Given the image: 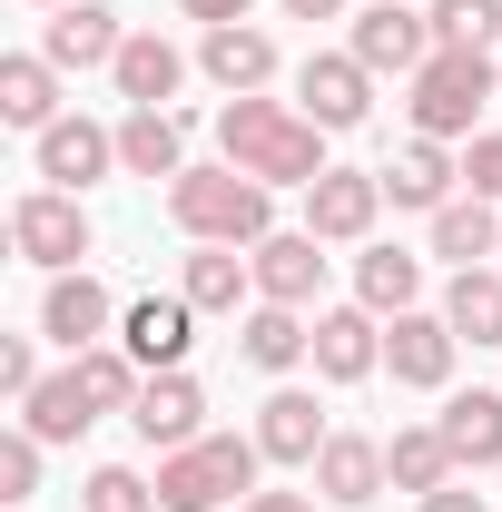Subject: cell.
I'll list each match as a JSON object with an SVG mask.
<instances>
[{"label": "cell", "instance_id": "15", "mask_svg": "<svg viewBox=\"0 0 502 512\" xmlns=\"http://www.w3.org/2000/svg\"><path fill=\"white\" fill-rule=\"evenodd\" d=\"M384 365V316L375 306H325L315 316V375L325 384H365Z\"/></svg>", "mask_w": 502, "mask_h": 512}, {"label": "cell", "instance_id": "6", "mask_svg": "<svg viewBox=\"0 0 502 512\" xmlns=\"http://www.w3.org/2000/svg\"><path fill=\"white\" fill-rule=\"evenodd\" d=\"M345 50L375 69V79H414V69L434 60L443 40H434V20H414L404 0H365V10H355V40H345Z\"/></svg>", "mask_w": 502, "mask_h": 512}, {"label": "cell", "instance_id": "23", "mask_svg": "<svg viewBox=\"0 0 502 512\" xmlns=\"http://www.w3.org/2000/svg\"><path fill=\"white\" fill-rule=\"evenodd\" d=\"M443 444L463 473H502V384H473L443 404Z\"/></svg>", "mask_w": 502, "mask_h": 512}, {"label": "cell", "instance_id": "17", "mask_svg": "<svg viewBox=\"0 0 502 512\" xmlns=\"http://www.w3.org/2000/svg\"><path fill=\"white\" fill-rule=\"evenodd\" d=\"M325 444H335V424L315 414V394H296V384H276V394L256 404V453H266V463H315Z\"/></svg>", "mask_w": 502, "mask_h": 512}, {"label": "cell", "instance_id": "35", "mask_svg": "<svg viewBox=\"0 0 502 512\" xmlns=\"http://www.w3.org/2000/svg\"><path fill=\"white\" fill-rule=\"evenodd\" d=\"M463 188H473V197H502V128H483V138L463 148Z\"/></svg>", "mask_w": 502, "mask_h": 512}, {"label": "cell", "instance_id": "34", "mask_svg": "<svg viewBox=\"0 0 502 512\" xmlns=\"http://www.w3.org/2000/svg\"><path fill=\"white\" fill-rule=\"evenodd\" d=\"M40 434H30V424H10V434H0V503H30V493H40Z\"/></svg>", "mask_w": 502, "mask_h": 512}, {"label": "cell", "instance_id": "19", "mask_svg": "<svg viewBox=\"0 0 502 512\" xmlns=\"http://www.w3.org/2000/svg\"><path fill=\"white\" fill-rule=\"evenodd\" d=\"M109 79H119L128 109H168V99H178V79H188V50H178V40H158V30H128V50L109 60Z\"/></svg>", "mask_w": 502, "mask_h": 512}, {"label": "cell", "instance_id": "25", "mask_svg": "<svg viewBox=\"0 0 502 512\" xmlns=\"http://www.w3.org/2000/svg\"><path fill=\"white\" fill-rule=\"evenodd\" d=\"M237 345H247V365H256V375H296V365L315 355V325L296 316V306H247Z\"/></svg>", "mask_w": 502, "mask_h": 512}, {"label": "cell", "instance_id": "13", "mask_svg": "<svg viewBox=\"0 0 502 512\" xmlns=\"http://www.w3.org/2000/svg\"><path fill=\"white\" fill-rule=\"evenodd\" d=\"M128 50L119 10L109 0H69V10H50V30H40V60L50 69H109Z\"/></svg>", "mask_w": 502, "mask_h": 512}, {"label": "cell", "instance_id": "40", "mask_svg": "<svg viewBox=\"0 0 502 512\" xmlns=\"http://www.w3.org/2000/svg\"><path fill=\"white\" fill-rule=\"evenodd\" d=\"M424 512H483V493H463V483H443V493H424Z\"/></svg>", "mask_w": 502, "mask_h": 512}, {"label": "cell", "instance_id": "24", "mask_svg": "<svg viewBox=\"0 0 502 512\" xmlns=\"http://www.w3.org/2000/svg\"><path fill=\"white\" fill-rule=\"evenodd\" d=\"M20 424L40 434V444H79L89 424H99V404H89V384H79V355H69L60 375L30 384V404H20Z\"/></svg>", "mask_w": 502, "mask_h": 512}, {"label": "cell", "instance_id": "18", "mask_svg": "<svg viewBox=\"0 0 502 512\" xmlns=\"http://www.w3.org/2000/svg\"><path fill=\"white\" fill-rule=\"evenodd\" d=\"M197 69H207L227 99H256V89L276 79V40H266L256 20H227V30H207V40H197Z\"/></svg>", "mask_w": 502, "mask_h": 512}, {"label": "cell", "instance_id": "16", "mask_svg": "<svg viewBox=\"0 0 502 512\" xmlns=\"http://www.w3.org/2000/svg\"><path fill=\"white\" fill-rule=\"evenodd\" d=\"M247 256H256V306H296V316L315 306V286H325V237H315V227L266 237V247H247Z\"/></svg>", "mask_w": 502, "mask_h": 512}, {"label": "cell", "instance_id": "36", "mask_svg": "<svg viewBox=\"0 0 502 512\" xmlns=\"http://www.w3.org/2000/svg\"><path fill=\"white\" fill-rule=\"evenodd\" d=\"M30 384H40V355H30V335H0V394H10V404H30Z\"/></svg>", "mask_w": 502, "mask_h": 512}, {"label": "cell", "instance_id": "21", "mask_svg": "<svg viewBox=\"0 0 502 512\" xmlns=\"http://www.w3.org/2000/svg\"><path fill=\"white\" fill-rule=\"evenodd\" d=\"M119 168L128 178H188V119L178 109H128L119 119Z\"/></svg>", "mask_w": 502, "mask_h": 512}, {"label": "cell", "instance_id": "37", "mask_svg": "<svg viewBox=\"0 0 502 512\" xmlns=\"http://www.w3.org/2000/svg\"><path fill=\"white\" fill-rule=\"evenodd\" d=\"M178 10H188V20H207V30H227V20H247L256 0H178Z\"/></svg>", "mask_w": 502, "mask_h": 512}, {"label": "cell", "instance_id": "30", "mask_svg": "<svg viewBox=\"0 0 502 512\" xmlns=\"http://www.w3.org/2000/svg\"><path fill=\"white\" fill-rule=\"evenodd\" d=\"M247 286H256V256H237V247H197L188 276H178V296H188L197 316H237Z\"/></svg>", "mask_w": 502, "mask_h": 512}, {"label": "cell", "instance_id": "39", "mask_svg": "<svg viewBox=\"0 0 502 512\" xmlns=\"http://www.w3.org/2000/svg\"><path fill=\"white\" fill-rule=\"evenodd\" d=\"M237 512H315V493H247Z\"/></svg>", "mask_w": 502, "mask_h": 512}, {"label": "cell", "instance_id": "7", "mask_svg": "<svg viewBox=\"0 0 502 512\" xmlns=\"http://www.w3.org/2000/svg\"><path fill=\"white\" fill-rule=\"evenodd\" d=\"M375 217H384V168H325L306 188V227L325 247H365Z\"/></svg>", "mask_w": 502, "mask_h": 512}, {"label": "cell", "instance_id": "29", "mask_svg": "<svg viewBox=\"0 0 502 512\" xmlns=\"http://www.w3.org/2000/svg\"><path fill=\"white\" fill-rule=\"evenodd\" d=\"M443 325L463 345H502V266H453L443 286Z\"/></svg>", "mask_w": 502, "mask_h": 512}, {"label": "cell", "instance_id": "8", "mask_svg": "<svg viewBox=\"0 0 502 512\" xmlns=\"http://www.w3.org/2000/svg\"><path fill=\"white\" fill-rule=\"evenodd\" d=\"M296 109H306L325 138H335V128H355L365 109H375V69L355 60V50H315V60L296 69Z\"/></svg>", "mask_w": 502, "mask_h": 512}, {"label": "cell", "instance_id": "1", "mask_svg": "<svg viewBox=\"0 0 502 512\" xmlns=\"http://www.w3.org/2000/svg\"><path fill=\"white\" fill-rule=\"evenodd\" d=\"M217 148H227V168H247V178H266V188H315L335 158H325V128L306 119V109H286V99H227L217 109Z\"/></svg>", "mask_w": 502, "mask_h": 512}, {"label": "cell", "instance_id": "33", "mask_svg": "<svg viewBox=\"0 0 502 512\" xmlns=\"http://www.w3.org/2000/svg\"><path fill=\"white\" fill-rule=\"evenodd\" d=\"M79 512H158V483L128 473V463H99V473L79 483Z\"/></svg>", "mask_w": 502, "mask_h": 512}, {"label": "cell", "instance_id": "28", "mask_svg": "<svg viewBox=\"0 0 502 512\" xmlns=\"http://www.w3.org/2000/svg\"><path fill=\"white\" fill-rule=\"evenodd\" d=\"M384 473H394V493H443V483H463V463L443 444V424H404L394 444H384Z\"/></svg>", "mask_w": 502, "mask_h": 512}, {"label": "cell", "instance_id": "4", "mask_svg": "<svg viewBox=\"0 0 502 512\" xmlns=\"http://www.w3.org/2000/svg\"><path fill=\"white\" fill-rule=\"evenodd\" d=\"M483 99H493V60H483V50H434V60L404 79L414 138H473Z\"/></svg>", "mask_w": 502, "mask_h": 512}, {"label": "cell", "instance_id": "41", "mask_svg": "<svg viewBox=\"0 0 502 512\" xmlns=\"http://www.w3.org/2000/svg\"><path fill=\"white\" fill-rule=\"evenodd\" d=\"M40 10H69V0H40Z\"/></svg>", "mask_w": 502, "mask_h": 512}, {"label": "cell", "instance_id": "38", "mask_svg": "<svg viewBox=\"0 0 502 512\" xmlns=\"http://www.w3.org/2000/svg\"><path fill=\"white\" fill-rule=\"evenodd\" d=\"M365 0H286V20H355Z\"/></svg>", "mask_w": 502, "mask_h": 512}, {"label": "cell", "instance_id": "12", "mask_svg": "<svg viewBox=\"0 0 502 512\" xmlns=\"http://www.w3.org/2000/svg\"><path fill=\"white\" fill-rule=\"evenodd\" d=\"M453 325H443V306H414V316L384 325V365H394V384H414V394H434V384H453Z\"/></svg>", "mask_w": 502, "mask_h": 512}, {"label": "cell", "instance_id": "31", "mask_svg": "<svg viewBox=\"0 0 502 512\" xmlns=\"http://www.w3.org/2000/svg\"><path fill=\"white\" fill-rule=\"evenodd\" d=\"M434 256H453V266H483V256H502V217H493V197H453V207H434Z\"/></svg>", "mask_w": 502, "mask_h": 512}, {"label": "cell", "instance_id": "2", "mask_svg": "<svg viewBox=\"0 0 502 512\" xmlns=\"http://www.w3.org/2000/svg\"><path fill=\"white\" fill-rule=\"evenodd\" d=\"M168 217L197 247H266L276 237V188L247 178V168H188V178H168Z\"/></svg>", "mask_w": 502, "mask_h": 512}, {"label": "cell", "instance_id": "14", "mask_svg": "<svg viewBox=\"0 0 502 512\" xmlns=\"http://www.w3.org/2000/svg\"><path fill=\"white\" fill-rule=\"evenodd\" d=\"M128 424H138V444H158V453H178L207 434V394H197V375L178 365V375H148L138 384V404H128Z\"/></svg>", "mask_w": 502, "mask_h": 512}, {"label": "cell", "instance_id": "26", "mask_svg": "<svg viewBox=\"0 0 502 512\" xmlns=\"http://www.w3.org/2000/svg\"><path fill=\"white\" fill-rule=\"evenodd\" d=\"M0 119L30 128V138L60 119V69L40 60V50H10V60H0Z\"/></svg>", "mask_w": 502, "mask_h": 512}, {"label": "cell", "instance_id": "9", "mask_svg": "<svg viewBox=\"0 0 502 512\" xmlns=\"http://www.w3.org/2000/svg\"><path fill=\"white\" fill-rule=\"evenodd\" d=\"M119 316H128V306H109V286H99L89 266L50 276V296H40V335H50V345H69V355L109 345V325H119Z\"/></svg>", "mask_w": 502, "mask_h": 512}, {"label": "cell", "instance_id": "10", "mask_svg": "<svg viewBox=\"0 0 502 512\" xmlns=\"http://www.w3.org/2000/svg\"><path fill=\"white\" fill-rule=\"evenodd\" d=\"M109 168H119V128H99V119H50L40 128V178H50V188L89 197Z\"/></svg>", "mask_w": 502, "mask_h": 512}, {"label": "cell", "instance_id": "27", "mask_svg": "<svg viewBox=\"0 0 502 512\" xmlns=\"http://www.w3.org/2000/svg\"><path fill=\"white\" fill-rule=\"evenodd\" d=\"M355 306H375V316H414V306H424V256L365 247V256H355Z\"/></svg>", "mask_w": 502, "mask_h": 512}, {"label": "cell", "instance_id": "20", "mask_svg": "<svg viewBox=\"0 0 502 512\" xmlns=\"http://www.w3.org/2000/svg\"><path fill=\"white\" fill-rule=\"evenodd\" d=\"M306 473H315V493H325V503H345V512H365L384 483H394V473H384V444H375V434H335V444L315 453Z\"/></svg>", "mask_w": 502, "mask_h": 512}, {"label": "cell", "instance_id": "32", "mask_svg": "<svg viewBox=\"0 0 502 512\" xmlns=\"http://www.w3.org/2000/svg\"><path fill=\"white\" fill-rule=\"evenodd\" d=\"M424 20H434V40H443V50H493V30H502V0H434Z\"/></svg>", "mask_w": 502, "mask_h": 512}, {"label": "cell", "instance_id": "22", "mask_svg": "<svg viewBox=\"0 0 502 512\" xmlns=\"http://www.w3.org/2000/svg\"><path fill=\"white\" fill-rule=\"evenodd\" d=\"M453 178H463V158H453L443 138H404V148H394V168H384V197L434 217V207H453Z\"/></svg>", "mask_w": 502, "mask_h": 512}, {"label": "cell", "instance_id": "11", "mask_svg": "<svg viewBox=\"0 0 502 512\" xmlns=\"http://www.w3.org/2000/svg\"><path fill=\"white\" fill-rule=\"evenodd\" d=\"M119 345L138 355V375H178L188 345H197V306L188 296H138V306L119 316Z\"/></svg>", "mask_w": 502, "mask_h": 512}, {"label": "cell", "instance_id": "5", "mask_svg": "<svg viewBox=\"0 0 502 512\" xmlns=\"http://www.w3.org/2000/svg\"><path fill=\"white\" fill-rule=\"evenodd\" d=\"M10 247L30 256V266H50V276H69L79 256H89V207L69 188H30L10 197Z\"/></svg>", "mask_w": 502, "mask_h": 512}, {"label": "cell", "instance_id": "3", "mask_svg": "<svg viewBox=\"0 0 502 512\" xmlns=\"http://www.w3.org/2000/svg\"><path fill=\"white\" fill-rule=\"evenodd\" d=\"M256 463L266 453L247 434H197V444L158 453V512H217V503H247L256 493Z\"/></svg>", "mask_w": 502, "mask_h": 512}]
</instances>
